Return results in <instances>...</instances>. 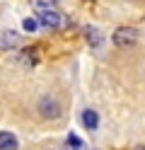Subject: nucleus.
<instances>
[{"label": "nucleus", "instance_id": "nucleus-1", "mask_svg": "<svg viewBox=\"0 0 145 150\" xmlns=\"http://www.w3.org/2000/svg\"><path fill=\"white\" fill-rule=\"evenodd\" d=\"M138 41V32L135 29H128V27H121V29L114 32V44L116 46H131Z\"/></svg>", "mask_w": 145, "mask_h": 150}, {"label": "nucleus", "instance_id": "nucleus-2", "mask_svg": "<svg viewBox=\"0 0 145 150\" xmlns=\"http://www.w3.org/2000/svg\"><path fill=\"white\" fill-rule=\"evenodd\" d=\"M39 22L46 24L48 29H56V27H61V15L56 10H41L39 12Z\"/></svg>", "mask_w": 145, "mask_h": 150}, {"label": "nucleus", "instance_id": "nucleus-3", "mask_svg": "<svg viewBox=\"0 0 145 150\" xmlns=\"http://www.w3.org/2000/svg\"><path fill=\"white\" fill-rule=\"evenodd\" d=\"M19 44V36L12 32H0V51H7V49H15Z\"/></svg>", "mask_w": 145, "mask_h": 150}, {"label": "nucleus", "instance_id": "nucleus-4", "mask_svg": "<svg viewBox=\"0 0 145 150\" xmlns=\"http://www.w3.org/2000/svg\"><path fill=\"white\" fill-rule=\"evenodd\" d=\"M82 124H85L87 131H94L97 126H99V116H97L94 109H85L82 111Z\"/></svg>", "mask_w": 145, "mask_h": 150}, {"label": "nucleus", "instance_id": "nucleus-5", "mask_svg": "<svg viewBox=\"0 0 145 150\" xmlns=\"http://www.w3.org/2000/svg\"><path fill=\"white\" fill-rule=\"evenodd\" d=\"M0 150H17V138L7 131H3L0 133Z\"/></svg>", "mask_w": 145, "mask_h": 150}, {"label": "nucleus", "instance_id": "nucleus-6", "mask_svg": "<svg viewBox=\"0 0 145 150\" xmlns=\"http://www.w3.org/2000/svg\"><path fill=\"white\" fill-rule=\"evenodd\" d=\"M41 114H44L46 119L58 116V104H56V102H51V99H44V102H41Z\"/></svg>", "mask_w": 145, "mask_h": 150}, {"label": "nucleus", "instance_id": "nucleus-7", "mask_svg": "<svg viewBox=\"0 0 145 150\" xmlns=\"http://www.w3.org/2000/svg\"><path fill=\"white\" fill-rule=\"evenodd\" d=\"M68 145H70V150H82V148H85V143H82V140L77 138L75 133L68 136Z\"/></svg>", "mask_w": 145, "mask_h": 150}, {"label": "nucleus", "instance_id": "nucleus-8", "mask_svg": "<svg viewBox=\"0 0 145 150\" xmlns=\"http://www.w3.org/2000/svg\"><path fill=\"white\" fill-rule=\"evenodd\" d=\"M87 41H90V44H94V46H99V44H102L99 32H97V29H87Z\"/></svg>", "mask_w": 145, "mask_h": 150}, {"label": "nucleus", "instance_id": "nucleus-9", "mask_svg": "<svg viewBox=\"0 0 145 150\" xmlns=\"http://www.w3.org/2000/svg\"><path fill=\"white\" fill-rule=\"evenodd\" d=\"M32 3H34L36 7H41V10H53L56 0H32Z\"/></svg>", "mask_w": 145, "mask_h": 150}, {"label": "nucleus", "instance_id": "nucleus-10", "mask_svg": "<svg viewBox=\"0 0 145 150\" xmlns=\"http://www.w3.org/2000/svg\"><path fill=\"white\" fill-rule=\"evenodd\" d=\"M22 27L27 32H36V27H39V20H34V17H27V20L22 22Z\"/></svg>", "mask_w": 145, "mask_h": 150}, {"label": "nucleus", "instance_id": "nucleus-11", "mask_svg": "<svg viewBox=\"0 0 145 150\" xmlns=\"http://www.w3.org/2000/svg\"><path fill=\"white\" fill-rule=\"evenodd\" d=\"M133 150H145V145H135V148H133Z\"/></svg>", "mask_w": 145, "mask_h": 150}]
</instances>
